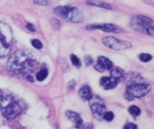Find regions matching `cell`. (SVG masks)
Returning <instances> with one entry per match:
<instances>
[{
	"label": "cell",
	"instance_id": "ac0fdd59",
	"mask_svg": "<svg viewBox=\"0 0 154 129\" xmlns=\"http://www.w3.org/2000/svg\"><path fill=\"white\" fill-rule=\"evenodd\" d=\"M114 113H113L112 112H110V111H108V112L106 111L103 115V119H105V120L108 121V122L113 120V119H114Z\"/></svg>",
	"mask_w": 154,
	"mask_h": 129
},
{
	"label": "cell",
	"instance_id": "ffe728a7",
	"mask_svg": "<svg viewBox=\"0 0 154 129\" xmlns=\"http://www.w3.org/2000/svg\"><path fill=\"white\" fill-rule=\"evenodd\" d=\"M31 42L32 46L35 47V48H37V49H41V48H42V46H43L42 42H41L40 40H38V39H32V40L31 41Z\"/></svg>",
	"mask_w": 154,
	"mask_h": 129
},
{
	"label": "cell",
	"instance_id": "ba28073f",
	"mask_svg": "<svg viewBox=\"0 0 154 129\" xmlns=\"http://www.w3.org/2000/svg\"><path fill=\"white\" fill-rule=\"evenodd\" d=\"M123 78V76L120 71L117 69H113L111 72L110 77H102L100 80V85L104 89L109 90L114 89L120 82Z\"/></svg>",
	"mask_w": 154,
	"mask_h": 129
},
{
	"label": "cell",
	"instance_id": "9c48e42d",
	"mask_svg": "<svg viewBox=\"0 0 154 129\" xmlns=\"http://www.w3.org/2000/svg\"><path fill=\"white\" fill-rule=\"evenodd\" d=\"M102 43L105 46L114 50H125L131 47V43L120 40L114 37H105L102 39Z\"/></svg>",
	"mask_w": 154,
	"mask_h": 129
},
{
	"label": "cell",
	"instance_id": "9a60e30c",
	"mask_svg": "<svg viewBox=\"0 0 154 129\" xmlns=\"http://www.w3.org/2000/svg\"><path fill=\"white\" fill-rule=\"evenodd\" d=\"M48 72L47 68H42V69H41L37 74H36V79H37L38 81H40V82L43 81V80H45V79L47 78V76H48Z\"/></svg>",
	"mask_w": 154,
	"mask_h": 129
},
{
	"label": "cell",
	"instance_id": "277c9868",
	"mask_svg": "<svg viewBox=\"0 0 154 129\" xmlns=\"http://www.w3.org/2000/svg\"><path fill=\"white\" fill-rule=\"evenodd\" d=\"M54 13L59 18L73 23L82 22L84 19V14L80 9L69 6H58L54 10Z\"/></svg>",
	"mask_w": 154,
	"mask_h": 129
},
{
	"label": "cell",
	"instance_id": "8fae6325",
	"mask_svg": "<svg viewBox=\"0 0 154 129\" xmlns=\"http://www.w3.org/2000/svg\"><path fill=\"white\" fill-rule=\"evenodd\" d=\"M113 63L111 60L107 57H103V56H100L98 58L97 64L95 65V69L100 72H103L105 69L107 70H110L112 69Z\"/></svg>",
	"mask_w": 154,
	"mask_h": 129
},
{
	"label": "cell",
	"instance_id": "7c38bea8",
	"mask_svg": "<svg viewBox=\"0 0 154 129\" xmlns=\"http://www.w3.org/2000/svg\"><path fill=\"white\" fill-rule=\"evenodd\" d=\"M66 116L68 119L72 121L74 123H75V126L77 128H80V127L82 126L84 122H83V120L81 118V116L78 113H75L73 111H71V110H68L66 113Z\"/></svg>",
	"mask_w": 154,
	"mask_h": 129
},
{
	"label": "cell",
	"instance_id": "7a4b0ae2",
	"mask_svg": "<svg viewBox=\"0 0 154 129\" xmlns=\"http://www.w3.org/2000/svg\"><path fill=\"white\" fill-rule=\"evenodd\" d=\"M22 111L20 104L12 95L0 92V112L7 119H13Z\"/></svg>",
	"mask_w": 154,
	"mask_h": 129
},
{
	"label": "cell",
	"instance_id": "5bb4252c",
	"mask_svg": "<svg viewBox=\"0 0 154 129\" xmlns=\"http://www.w3.org/2000/svg\"><path fill=\"white\" fill-rule=\"evenodd\" d=\"M87 5H95L98 6V7L103 8L106 9H111V5L108 3L105 2L103 1H101V0H88L87 2Z\"/></svg>",
	"mask_w": 154,
	"mask_h": 129
},
{
	"label": "cell",
	"instance_id": "6da1fadb",
	"mask_svg": "<svg viewBox=\"0 0 154 129\" xmlns=\"http://www.w3.org/2000/svg\"><path fill=\"white\" fill-rule=\"evenodd\" d=\"M38 66V63L35 55L26 50H20L13 53L7 63V69L9 73L24 77L30 76Z\"/></svg>",
	"mask_w": 154,
	"mask_h": 129
},
{
	"label": "cell",
	"instance_id": "52a82bcc",
	"mask_svg": "<svg viewBox=\"0 0 154 129\" xmlns=\"http://www.w3.org/2000/svg\"><path fill=\"white\" fill-rule=\"evenodd\" d=\"M89 101H90V108H91L92 113L94 117L98 120H102L104 113L106 112V106H105V101L96 95H93Z\"/></svg>",
	"mask_w": 154,
	"mask_h": 129
},
{
	"label": "cell",
	"instance_id": "7402d4cb",
	"mask_svg": "<svg viewBox=\"0 0 154 129\" xmlns=\"http://www.w3.org/2000/svg\"><path fill=\"white\" fill-rule=\"evenodd\" d=\"M84 62L86 63V65L90 66V65L93 64V58H92L91 57H90V56H86L85 58H84Z\"/></svg>",
	"mask_w": 154,
	"mask_h": 129
},
{
	"label": "cell",
	"instance_id": "8992f818",
	"mask_svg": "<svg viewBox=\"0 0 154 129\" xmlns=\"http://www.w3.org/2000/svg\"><path fill=\"white\" fill-rule=\"evenodd\" d=\"M13 42V34L8 24L0 21V57L8 55Z\"/></svg>",
	"mask_w": 154,
	"mask_h": 129
},
{
	"label": "cell",
	"instance_id": "e0dca14e",
	"mask_svg": "<svg viewBox=\"0 0 154 129\" xmlns=\"http://www.w3.org/2000/svg\"><path fill=\"white\" fill-rule=\"evenodd\" d=\"M71 61H72V64H73L74 66H76V67H81V61H80V60L78 59V57H77V56H75V54H72V55H71Z\"/></svg>",
	"mask_w": 154,
	"mask_h": 129
},
{
	"label": "cell",
	"instance_id": "4fadbf2b",
	"mask_svg": "<svg viewBox=\"0 0 154 129\" xmlns=\"http://www.w3.org/2000/svg\"><path fill=\"white\" fill-rule=\"evenodd\" d=\"M78 94H79V96L81 97V98H82L84 101H89L93 96L91 89H90V86L88 85H84L82 88H81L79 92H78Z\"/></svg>",
	"mask_w": 154,
	"mask_h": 129
},
{
	"label": "cell",
	"instance_id": "30bf717a",
	"mask_svg": "<svg viewBox=\"0 0 154 129\" xmlns=\"http://www.w3.org/2000/svg\"><path fill=\"white\" fill-rule=\"evenodd\" d=\"M87 30H102L104 32L107 33H120L123 32V30L114 24H93V25H89L87 27Z\"/></svg>",
	"mask_w": 154,
	"mask_h": 129
},
{
	"label": "cell",
	"instance_id": "3957f363",
	"mask_svg": "<svg viewBox=\"0 0 154 129\" xmlns=\"http://www.w3.org/2000/svg\"><path fill=\"white\" fill-rule=\"evenodd\" d=\"M128 82L129 84L126 92V97L128 100L145 96L151 89L150 85L144 83L143 79L139 75H134L132 78L128 79Z\"/></svg>",
	"mask_w": 154,
	"mask_h": 129
},
{
	"label": "cell",
	"instance_id": "d6986e66",
	"mask_svg": "<svg viewBox=\"0 0 154 129\" xmlns=\"http://www.w3.org/2000/svg\"><path fill=\"white\" fill-rule=\"evenodd\" d=\"M152 59V56L149 54H140V60L142 62H148Z\"/></svg>",
	"mask_w": 154,
	"mask_h": 129
},
{
	"label": "cell",
	"instance_id": "5b68a950",
	"mask_svg": "<svg viewBox=\"0 0 154 129\" xmlns=\"http://www.w3.org/2000/svg\"><path fill=\"white\" fill-rule=\"evenodd\" d=\"M130 27L135 31L141 33L149 34L153 36L154 34V23L152 19L144 15H135L131 19Z\"/></svg>",
	"mask_w": 154,
	"mask_h": 129
},
{
	"label": "cell",
	"instance_id": "2e32d148",
	"mask_svg": "<svg viewBox=\"0 0 154 129\" xmlns=\"http://www.w3.org/2000/svg\"><path fill=\"white\" fill-rule=\"evenodd\" d=\"M129 113L132 115L134 117H136V116H139L140 113H141V110L136 106H132L129 108Z\"/></svg>",
	"mask_w": 154,
	"mask_h": 129
},
{
	"label": "cell",
	"instance_id": "cb8c5ba5",
	"mask_svg": "<svg viewBox=\"0 0 154 129\" xmlns=\"http://www.w3.org/2000/svg\"><path fill=\"white\" fill-rule=\"evenodd\" d=\"M124 128L127 129H135V128H137V126L135 125H134L133 123H129L127 124Z\"/></svg>",
	"mask_w": 154,
	"mask_h": 129
},
{
	"label": "cell",
	"instance_id": "44dd1931",
	"mask_svg": "<svg viewBox=\"0 0 154 129\" xmlns=\"http://www.w3.org/2000/svg\"><path fill=\"white\" fill-rule=\"evenodd\" d=\"M33 2L36 5H46L48 4V0H33Z\"/></svg>",
	"mask_w": 154,
	"mask_h": 129
},
{
	"label": "cell",
	"instance_id": "603a6c76",
	"mask_svg": "<svg viewBox=\"0 0 154 129\" xmlns=\"http://www.w3.org/2000/svg\"><path fill=\"white\" fill-rule=\"evenodd\" d=\"M26 28L28 29V30H29V31H31V32H35V29L34 26H33L32 24H26Z\"/></svg>",
	"mask_w": 154,
	"mask_h": 129
}]
</instances>
